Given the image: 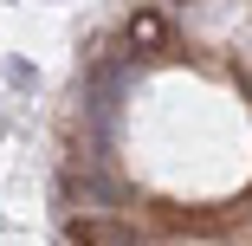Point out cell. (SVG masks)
<instances>
[{"label":"cell","instance_id":"1","mask_svg":"<svg viewBox=\"0 0 252 246\" xmlns=\"http://www.w3.org/2000/svg\"><path fill=\"white\" fill-rule=\"evenodd\" d=\"M59 194H65L71 208H78V201H84V208H117V201H123V188H117V175H110L104 156H78V162L59 175Z\"/></svg>","mask_w":252,"mask_h":246},{"label":"cell","instance_id":"2","mask_svg":"<svg viewBox=\"0 0 252 246\" xmlns=\"http://www.w3.org/2000/svg\"><path fill=\"white\" fill-rule=\"evenodd\" d=\"M65 240L71 246H136V227L110 214H65Z\"/></svg>","mask_w":252,"mask_h":246},{"label":"cell","instance_id":"3","mask_svg":"<svg viewBox=\"0 0 252 246\" xmlns=\"http://www.w3.org/2000/svg\"><path fill=\"white\" fill-rule=\"evenodd\" d=\"M123 39H129V52H136V59H156V52H168V13H156V7H136V13H129V26H123Z\"/></svg>","mask_w":252,"mask_h":246}]
</instances>
